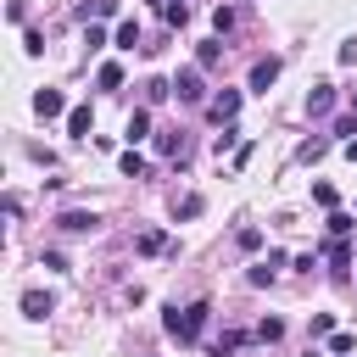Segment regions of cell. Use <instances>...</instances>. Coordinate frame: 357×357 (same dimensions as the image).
<instances>
[{"mask_svg": "<svg viewBox=\"0 0 357 357\" xmlns=\"http://www.w3.org/2000/svg\"><path fill=\"white\" fill-rule=\"evenodd\" d=\"M351 346H357V335H346V329H335V335H329V351H335V357H346Z\"/></svg>", "mask_w": 357, "mask_h": 357, "instance_id": "d6986e66", "label": "cell"}, {"mask_svg": "<svg viewBox=\"0 0 357 357\" xmlns=\"http://www.w3.org/2000/svg\"><path fill=\"white\" fill-rule=\"evenodd\" d=\"M117 167H123V178H145V156H139L134 145H128V151L117 156Z\"/></svg>", "mask_w": 357, "mask_h": 357, "instance_id": "8fae6325", "label": "cell"}, {"mask_svg": "<svg viewBox=\"0 0 357 357\" xmlns=\"http://www.w3.org/2000/svg\"><path fill=\"white\" fill-rule=\"evenodd\" d=\"M95 84H100V89H123V67H117V61H100Z\"/></svg>", "mask_w": 357, "mask_h": 357, "instance_id": "4fadbf2b", "label": "cell"}, {"mask_svg": "<svg viewBox=\"0 0 357 357\" xmlns=\"http://www.w3.org/2000/svg\"><path fill=\"white\" fill-rule=\"evenodd\" d=\"M139 45V22L128 17V22H117V50H134Z\"/></svg>", "mask_w": 357, "mask_h": 357, "instance_id": "9a60e30c", "label": "cell"}, {"mask_svg": "<svg viewBox=\"0 0 357 357\" xmlns=\"http://www.w3.org/2000/svg\"><path fill=\"white\" fill-rule=\"evenodd\" d=\"M218 56H223V45H212V39H206V45H201V67H218Z\"/></svg>", "mask_w": 357, "mask_h": 357, "instance_id": "d4e9b609", "label": "cell"}, {"mask_svg": "<svg viewBox=\"0 0 357 357\" xmlns=\"http://www.w3.org/2000/svg\"><path fill=\"white\" fill-rule=\"evenodd\" d=\"M340 61H346V67L357 61V39H346V45H340Z\"/></svg>", "mask_w": 357, "mask_h": 357, "instance_id": "f1b7e54d", "label": "cell"}, {"mask_svg": "<svg viewBox=\"0 0 357 357\" xmlns=\"http://www.w3.org/2000/svg\"><path fill=\"white\" fill-rule=\"evenodd\" d=\"M346 156H351V162H357V139H346Z\"/></svg>", "mask_w": 357, "mask_h": 357, "instance_id": "f546056e", "label": "cell"}, {"mask_svg": "<svg viewBox=\"0 0 357 357\" xmlns=\"http://www.w3.org/2000/svg\"><path fill=\"white\" fill-rule=\"evenodd\" d=\"M329 234L346 240V234H351V218H346V212H329Z\"/></svg>", "mask_w": 357, "mask_h": 357, "instance_id": "7402d4cb", "label": "cell"}, {"mask_svg": "<svg viewBox=\"0 0 357 357\" xmlns=\"http://www.w3.org/2000/svg\"><path fill=\"white\" fill-rule=\"evenodd\" d=\"M167 95H173V84H162V78H151V84H145V100H151V106H156V100H167Z\"/></svg>", "mask_w": 357, "mask_h": 357, "instance_id": "44dd1931", "label": "cell"}, {"mask_svg": "<svg viewBox=\"0 0 357 357\" xmlns=\"http://www.w3.org/2000/svg\"><path fill=\"white\" fill-rule=\"evenodd\" d=\"M257 335H262V340H279V335H284V324H279V318H262V324H257Z\"/></svg>", "mask_w": 357, "mask_h": 357, "instance_id": "cb8c5ba5", "label": "cell"}, {"mask_svg": "<svg viewBox=\"0 0 357 357\" xmlns=\"http://www.w3.org/2000/svg\"><path fill=\"white\" fill-rule=\"evenodd\" d=\"M273 78H279V56H262V61L251 67V89H257V95H268V84H273Z\"/></svg>", "mask_w": 357, "mask_h": 357, "instance_id": "8992f818", "label": "cell"}, {"mask_svg": "<svg viewBox=\"0 0 357 357\" xmlns=\"http://www.w3.org/2000/svg\"><path fill=\"white\" fill-rule=\"evenodd\" d=\"M307 335L318 340V335H335V312H312V324H307Z\"/></svg>", "mask_w": 357, "mask_h": 357, "instance_id": "e0dca14e", "label": "cell"}, {"mask_svg": "<svg viewBox=\"0 0 357 357\" xmlns=\"http://www.w3.org/2000/svg\"><path fill=\"white\" fill-rule=\"evenodd\" d=\"M89 128H95V112H89V106H73V112H67V134H73V139H89Z\"/></svg>", "mask_w": 357, "mask_h": 357, "instance_id": "9c48e42d", "label": "cell"}, {"mask_svg": "<svg viewBox=\"0 0 357 357\" xmlns=\"http://www.w3.org/2000/svg\"><path fill=\"white\" fill-rule=\"evenodd\" d=\"M145 134H151V112H145V106H134V112H128V123H123V139H128V145H139Z\"/></svg>", "mask_w": 357, "mask_h": 357, "instance_id": "ba28073f", "label": "cell"}, {"mask_svg": "<svg viewBox=\"0 0 357 357\" xmlns=\"http://www.w3.org/2000/svg\"><path fill=\"white\" fill-rule=\"evenodd\" d=\"M351 112H357V89H351Z\"/></svg>", "mask_w": 357, "mask_h": 357, "instance_id": "4dcf8cb0", "label": "cell"}, {"mask_svg": "<svg viewBox=\"0 0 357 357\" xmlns=\"http://www.w3.org/2000/svg\"><path fill=\"white\" fill-rule=\"evenodd\" d=\"M173 95H178V100H190V106H195V100H201V95H206V89H201V67H178V78H173Z\"/></svg>", "mask_w": 357, "mask_h": 357, "instance_id": "7a4b0ae2", "label": "cell"}, {"mask_svg": "<svg viewBox=\"0 0 357 357\" xmlns=\"http://www.w3.org/2000/svg\"><path fill=\"white\" fill-rule=\"evenodd\" d=\"M33 112H39V117H67L73 106L61 100V89H39V95H33Z\"/></svg>", "mask_w": 357, "mask_h": 357, "instance_id": "277c9868", "label": "cell"}, {"mask_svg": "<svg viewBox=\"0 0 357 357\" xmlns=\"http://www.w3.org/2000/svg\"><path fill=\"white\" fill-rule=\"evenodd\" d=\"M324 151H329V139H307V145H301V162H312V156H324Z\"/></svg>", "mask_w": 357, "mask_h": 357, "instance_id": "484cf974", "label": "cell"}, {"mask_svg": "<svg viewBox=\"0 0 357 357\" xmlns=\"http://www.w3.org/2000/svg\"><path fill=\"white\" fill-rule=\"evenodd\" d=\"M162 17H167V28H184V22H190V6H184V0H167Z\"/></svg>", "mask_w": 357, "mask_h": 357, "instance_id": "5bb4252c", "label": "cell"}, {"mask_svg": "<svg viewBox=\"0 0 357 357\" xmlns=\"http://www.w3.org/2000/svg\"><path fill=\"white\" fill-rule=\"evenodd\" d=\"M262 245V229H240V251H257Z\"/></svg>", "mask_w": 357, "mask_h": 357, "instance_id": "83f0119b", "label": "cell"}, {"mask_svg": "<svg viewBox=\"0 0 357 357\" xmlns=\"http://www.w3.org/2000/svg\"><path fill=\"white\" fill-rule=\"evenodd\" d=\"M206 312H212L206 301H190V307H167V318H162V324H167V335H173V340H195V335H201V324H206Z\"/></svg>", "mask_w": 357, "mask_h": 357, "instance_id": "6da1fadb", "label": "cell"}, {"mask_svg": "<svg viewBox=\"0 0 357 357\" xmlns=\"http://www.w3.org/2000/svg\"><path fill=\"white\" fill-rule=\"evenodd\" d=\"M22 50H28V56H39V50H45V33H39V28H28V33H22Z\"/></svg>", "mask_w": 357, "mask_h": 357, "instance_id": "603a6c76", "label": "cell"}, {"mask_svg": "<svg viewBox=\"0 0 357 357\" xmlns=\"http://www.w3.org/2000/svg\"><path fill=\"white\" fill-rule=\"evenodd\" d=\"M279 268H284V257H268V262H257L245 279H251V284H273V273H279Z\"/></svg>", "mask_w": 357, "mask_h": 357, "instance_id": "7c38bea8", "label": "cell"}, {"mask_svg": "<svg viewBox=\"0 0 357 357\" xmlns=\"http://www.w3.org/2000/svg\"><path fill=\"white\" fill-rule=\"evenodd\" d=\"M22 312H28V318H50V312H56V296H50V290H22Z\"/></svg>", "mask_w": 357, "mask_h": 357, "instance_id": "5b68a950", "label": "cell"}, {"mask_svg": "<svg viewBox=\"0 0 357 357\" xmlns=\"http://www.w3.org/2000/svg\"><path fill=\"white\" fill-rule=\"evenodd\" d=\"M206 117H212V123H234V117H240V89H223V95H212Z\"/></svg>", "mask_w": 357, "mask_h": 357, "instance_id": "3957f363", "label": "cell"}, {"mask_svg": "<svg viewBox=\"0 0 357 357\" xmlns=\"http://www.w3.org/2000/svg\"><path fill=\"white\" fill-rule=\"evenodd\" d=\"M178 218H201V195H184L178 201Z\"/></svg>", "mask_w": 357, "mask_h": 357, "instance_id": "4316f807", "label": "cell"}, {"mask_svg": "<svg viewBox=\"0 0 357 357\" xmlns=\"http://www.w3.org/2000/svg\"><path fill=\"white\" fill-rule=\"evenodd\" d=\"M212 28L229 33V28H234V6H218V11H212Z\"/></svg>", "mask_w": 357, "mask_h": 357, "instance_id": "ffe728a7", "label": "cell"}, {"mask_svg": "<svg viewBox=\"0 0 357 357\" xmlns=\"http://www.w3.org/2000/svg\"><path fill=\"white\" fill-rule=\"evenodd\" d=\"M335 112V89L329 84H312V95H307V117H329Z\"/></svg>", "mask_w": 357, "mask_h": 357, "instance_id": "52a82bcc", "label": "cell"}, {"mask_svg": "<svg viewBox=\"0 0 357 357\" xmlns=\"http://www.w3.org/2000/svg\"><path fill=\"white\" fill-rule=\"evenodd\" d=\"M95 223H100L95 212H61V229H67V234H89Z\"/></svg>", "mask_w": 357, "mask_h": 357, "instance_id": "30bf717a", "label": "cell"}, {"mask_svg": "<svg viewBox=\"0 0 357 357\" xmlns=\"http://www.w3.org/2000/svg\"><path fill=\"white\" fill-rule=\"evenodd\" d=\"M134 245H139V251H145V257H156V251H162V245H167V234H162V229H145V234H139V240H134Z\"/></svg>", "mask_w": 357, "mask_h": 357, "instance_id": "2e32d148", "label": "cell"}, {"mask_svg": "<svg viewBox=\"0 0 357 357\" xmlns=\"http://www.w3.org/2000/svg\"><path fill=\"white\" fill-rule=\"evenodd\" d=\"M312 201H318V206H329V212H335V201H340V195H335V184H324V178H318V184H312Z\"/></svg>", "mask_w": 357, "mask_h": 357, "instance_id": "ac0fdd59", "label": "cell"}]
</instances>
